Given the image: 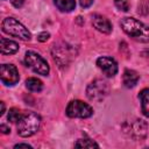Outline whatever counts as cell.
Returning <instances> with one entry per match:
<instances>
[{
	"mask_svg": "<svg viewBox=\"0 0 149 149\" xmlns=\"http://www.w3.org/2000/svg\"><path fill=\"white\" fill-rule=\"evenodd\" d=\"M121 27L123 31L133 40L148 43L149 42V27L134 17H123L121 20Z\"/></svg>",
	"mask_w": 149,
	"mask_h": 149,
	"instance_id": "6da1fadb",
	"label": "cell"
},
{
	"mask_svg": "<svg viewBox=\"0 0 149 149\" xmlns=\"http://www.w3.org/2000/svg\"><path fill=\"white\" fill-rule=\"evenodd\" d=\"M41 125V118L34 112H22L21 118L16 122L17 134L22 137H28L34 135Z\"/></svg>",
	"mask_w": 149,
	"mask_h": 149,
	"instance_id": "7a4b0ae2",
	"label": "cell"
},
{
	"mask_svg": "<svg viewBox=\"0 0 149 149\" xmlns=\"http://www.w3.org/2000/svg\"><path fill=\"white\" fill-rule=\"evenodd\" d=\"M1 27H2V31L8 34V35L19 37L20 40H23V41H29L30 40L29 30L14 17H6L2 21Z\"/></svg>",
	"mask_w": 149,
	"mask_h": 149,
	"instance_id": "3957f363",
	"label": "cell"
},
{
	"mask_svg": "<svg viewBox=\"0 0 149 149\" xmlns=\"http://www.w3.org/2000/svg\"><path fill=\"white\" fill-rule=\"evenodd\" d=\"M24 63L29 69H31L34 72H36L38 74L47 76L49 73V65H48L47 61L42 56L36 54L35 51H27L26 52Z\"/></svg>",
	"mask_w": 149,
	"mask_h": 149,
	"instance_id": "277c9868",
	"label": "cell"
},
{
	"mask_svg": "<svg viewBox=\"0 0 149 149\" xmlns=\"http://www.w3.org/2000/svg\"><path fill=\"white\" fill-rule=\"evenodd\" d=\"M109 92L108 84L102 79H95L86 88L87 98L92 101H101Z\"/></svg>",
	"mask_w": 149,
	"mask_h": 149,
	"instance_id": "5b68a950",
	"label": "cell"
},
{
	"mask_svg": "<svg viewBox=\"0 0 149 149\" xmlns=\"http://www.w3.org/2000/svg\"><path fill=\"white\" fill-rule=\"evenodd\" d=\"M93 114V109L90 105L80 101L73 100L66 107V115L70 118H88Z\"/></svg>",
	"mask_w": 149,
	"mask_h": 149,
	"instance_id": "8992f818",
	"label": "cell"
},
{
	"mask_svg": "<svg viewBox=\"0 0 149 149\" xmlns=\"http://www.w3.org/2000/svg\"><path fill=\"white\" fill-rule=\"evenodd\" d=\"M125 132L135 140H141L147 135V122L141 119H136L130 122H126L123 126Z\"/></svg>",
	"mask_w": 149,
	"mask_h": 149,
	"instance_id": "52a82bcc",
	"label": "cell"
},
{
	"mask_svg": "<svg viewBox=\"0 0 149 149\" xmlns=\"http://www.w3.org/2000/svg\"><path fill=\"white\" fill-rule=\"evenodd\" d=\"M0 74H1V81L8 86L15 85L20 79L17 69L12 64H2L0 68Z\"/></svg>",
	"mask_w": 149,
	"mask_h": 149,
	"instance_id": "ba28073f",
	"label": "cell"
},
{
	"mask_svg": "<svg viewBox=\"0 0 149 149\" xmlns=\"http://www.w3.org/2000/svg\"><path fill=\"white\" fill-rule=\"evenodd\" d=\"M97 65L107 77H114L118 72V64L111 57H99L97 59Z\"/></svg>",
	"mask_w": 149,
	"mask_h": 149,
	"instance_id": "9c48e42d",
	"label": "cell"
},
{
	"mask_svg": "<svg viewBox=\"0 0 149 149\" xmlns=\"http://www.w3.org/2000/svg\"><path fill=\"white\" fill-rule=\"evenodd\" d=\"M92 24L97 30H99L104 34H109L112 30V24L108 21V19H106L105 16H102L100 14H94L92 16Z\"/></svg>",
	"mask_w": 149,
	"mask_h": 149,
	"instance_id": "30bf717a",
	"label": "cell"
},
{
	"mask_svg": "<svg viewBox=\"0 0 149 149\" xmlns=\"http://www.w3.org/2000/svg\"><path fill=\"white\" fill-rule=\"evenodd\" d=\"M0 42H1V52L3 55H12V54H15L19 50V44L14 41L1 37Z\"/></svg>",
	"mask_w": 149,
	"mask_h": 149,
	"instance_id": "8fae6325",
	"label": "cell"
},
{
	"mask_svg": "<svg viewBox=\"0 0 149 149\" xmlns=\"http://www.w3.org/2000/svg\"><path fill=\"white\" fill-rule=\"evenodd\" d=\"M139 74L134 71V70H126L123 72V76H122V81H123V85L128 88L130 87H134L137 81H139Z\"/></svg>",
	"mask_w": 149,
	"mask_h": 149,
	"instance_id": "7c38bea8",
	"label": "cell"
},
{
	"mask_svg": "<svg viewBox=\"0 0 149 149\" xmlns=\"http://www.w3.org/2000/svg\"><path fill=\"white\" fill-rule=\"evenodd\" d=\"M139 98L141 100L142 113L146 116H149V88H143L139 93Z\"/></svg>",
	"mask_w": 149,
	"mask_h": 149,
	"instance_id": "4fadbf2b",
	"label": "cell"
},
{
	"mask_svg": "<svg viewBox=\"0 0 149 149\" xmlns=\"http://www.w3.org/2000/svg\"><path fill=\"white\" fill-rule=\"evenodd\" d=\"M57 8L62 12H71L76 7L74 0H54Z\"/></svg>",
	"mask_w": 149,
	"mask_h": 149,
	"instance_id": "5bb4252c",
	"label": "cell"
},
{
	"mask_svg": "<svg viewBox=\"0 0 149 149\" xmlns=\"http://www.w3.org/2000/svg\"><path fill=\"white\" fill-rule=\"evenodd\" d=\"M26 86H27V88H28L29 91H31V92H40V91L43 88L42 81H41L40 79H37V78H34V77L28 78V79L26 80Z\"/></svg>",
	"mask_w": 149,
	"mask_h": 149,
	"instance_id": "9a60e30c",
	"label": "cell"
},
{
	"mask_svg": "<svg viewBox=\"0 0 149 149\" xmlns=\"http://www.w3.org/2000/svg\"><path fill=\"white\" fill-rule=\"evenodd\" d=\"M74 147L77 148H98V143H95L93 140H90V139H80L78 140L76 143H74Z\"/></svg>",
	"mask_w": 149,
	"mask_h": 149,
	"instance_id": "2e32d148",
	"label": "cell"
},
{
	"mask_svg": "<svg viewBox=\"0 0 149 149\" xmlns=\"http://www.w3.org/2000/svg\"><path fill=\"white\" fill-rule=\"evenodd\" d=\"M21 115H22V112L20 109H17V108H10L9 112H8V120L10 122H15L16 123L19 121V119L21 118Z\"/></svg>",
	"mask_w": 149,
	"mask_h": 149,
	"instance_id": "e0dca14e",
	"label": "cell"
},
{
	"mask_svg": "<svg viewBox=\"0 0 149 149\" xmlns=\"http://www.w3.org/2000/svg\"><path fill=\"white\" fill-rule=\"evenodd\" d=\"M114 5L119 10H122V12H127L130 7L128 0H114Z\"/></svg>",
	"mask_w": 149,
	"mask_h": 149,
	"instance_id": "ac0fdd59",
	"label": "cell"
},
{
	"mask_svg": "<svg viewBox=\"0 0 149 149\" xmlns=\"http://www.w3.org/2000/svg\"><path fill=\"white\" fill-rule=\"evenodd\" d=\"M137 8H139L137 12H139L140 14H142V15L148 14V13H149V1L143 0L141 3H139V7H137Z\"/></svg>",
	"mask_w": 149,
	"mask_h": 149,
	"instance_id": "d6986e66",
	"label": "cell"
},
{
	"mask_svg": "<svg viewBox=\"0 0 149 149\" xmlns=\"http://www.w3.org/2000/svg\"><path fill=\"white\" fill-rule=\"evenodd\" d=\"M49 37H50V34H49V33H47V31H43V33L38 34L37 40H38L40 42H45V41H47Z\"/></svg>",
	"mask_w": 149,
	"mask_h": 149,
	"instance_id": "ffe728a7",
	"label": "cell"
},
{
	"mask_svg": "<svg viewBox=\"0 0 149 149\" xmlns=\"http://www.w3.org/2000/svg\"><path fill=\"white\" fill-rule=\"evenodd\" d=\"M79 1H80L81 7H84V8H87L93 3V0H79Z\"/></svg>",
	"mask_w": 149,
	"mask_h": 149,
	"instance_id": "44dd1931",
	"label": "cell"
},
{
	"mask_svg": "<svg viewBox=\"0 0 149 149\" xmlns=\"http://www.w3.org/2000/svg\"><path fill=\"white\" fill-rule=\"evenodd\" d=\"M10 2H12V5H13L14 7H16V8H20V7L23 5L24 0H10Z\"/></svg>",
	"mask_w": 149,
	"mask_h": 149,
	"instance_id": "7402d4cb",
	"label": "cell"
},
{
	"mask_svg": "<svg viewBox=\"0 0 149 149\" xmlns=\"http://www.w3.org/2000/svg\"><path fill=\"white\" fill-rule=\"evenodd\" d=\"M0 130H1L3 134H8V133L10 132V129H9L6 125H1V126H0Z\"/></svg>",
	"mask_w": 149,
	"mask_h": 149,
	"instance_id": "603a6c76",
	"label": "cell"
},
{
	"mask_svg": "<svg viewBox=\"0 0 149 149\" xmlns=\"http://www.w3.org/2000/svg\"><path fill=\"white\" fill-rule=\"evenodd\" d=\"M14 148H31V146H29V144H27V143H19V144H16Z\"/></svg>",
	"mask_w": 149,
	"mask_h": 149,
	"instance_id": "cb8c5ba5",
	"label": "cell"
},
{
	"mask_svg": "<svg viewBox=\"0 0 149 149\" xmlns=\"http://www.w3.org/2000/svg\"><path fill=\"white\" fill-rule=\"evenodd\" d=\"M0 104H1V112H0V115H2V114L5 113V104H3L2 101H1Z\"/></svg>",
	"mask_w": 149,
	"mask_h": 149,
	"instance_id": "d4e9b609",
	"label": "cell"
}]
</instances>
